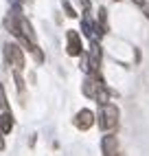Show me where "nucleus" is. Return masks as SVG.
Instances as JSON below:
<instances>
[{
    "label": "nucleus",
    "mask_w": 149,
    "mask_h": 156,
    "mask_svg": "<svg viewBox=\"0 0 149 156\" xmlns=\"http://www.w3.org/2000/svg\"><path fill=\"white\" fill-rule=\"evenodd\" d=\"M116 126H119V108H116L114 103H105V106H101V110H99V128L108 134Z\"/></svg>",
    "instance_id": "nucleus-1"
},
{
    "label": "nucleus",
    "mask_w": 149,
    "mask_h": 156,
    "mask_svg": "<svg viewBox=\"0 0 149 156\" xmlns=\"http://www.w3.org/2000/svg\"><path fill=\"white\" fill-rule=\"evenodd\" d=\"M2 51H5V62H7L9 66H13L16 70H22L24 68V55H22V51H20L18 46L5 44Z\"/></svg>",
    "instance_id": "nucleus-2"
},
{
    "label": "nucleus",
    "mask_w": 149,
    "mask_h": 156,
    "mask_svg": "<svg viewBox=\"0 0 149 156\" xmlns=\"http://www.w3.org/2000/svg\"><path fill=\"white\" fill-rule=\"evenodd\" d=\"M16 20H18V29H20V37L22 40H26V42L31 44V46H37V37H35V31H33V27H31V22L24 18V16H16Z\"/></svg>",
    "instance_id": "nucleus-3"
},
{
    "label": "nucleus",
    "mask_w": 149,
    "mask_h": 156,
    "mask_svg": "<svg viewBox=\"0 0 149 156\" xmlns=\"http://www.w3.org/2000/svg\"><path fill=\"white\" fill-rule=\"evenodd\" d=\"M94 112L92 110H88V108H83V110H79L77 114H74V119H72V123H74V128L77 130H90L92 126H94Z\"/></svg>",
    "instance_id": "nucleus-4"
},
{
    "label": "nucleus",
    "mask_w": 149,
    "mask_h": 156,
    "mask_svg": "<svg viewBox=\"0 0 149 156\" xmlns=\"http://www.w3.org/2000/svg\"><path fill=\"white\" fill-rule=\"evenodd\" d=\"M66 53L70 57H79L83 53V46H81V37L77 31H68L66 33Z\"/></svg>",
    "instance_id": "nucleus-5"
},
{
    "label": "nucleus",
    "mask_w": 149,
    "mask_h": 156,
    "mask_svg": "<svg viewBox=\"0 0 149 156\" xmlns=\"http://www.w3.org/2000/svg\"><path fill=\"white\" fill-rule=\"evenodd\" d=\"M101 152L103 156H119V139L114 134H105L101 139Z\"/></svg>",
    "instance_id": "nucleus-6"
},
{
    "label": "nucleus",
    "mask_w": 149,
    "mask_h": 156,
    "mask_svg": "<svg viewBox=\"0 0 149 156\" xmlns=\"http://www.w3.org/2000/svg\"><path fill=\"white\" fill-rule=\"evenodd\" d=\"M13 128V117L11 112H0V132L2 134H9Z\"/></svg>",
    "instance_id": "nucleus-7"
},
{
    "label": "nucleus",
    "mask_w": 149,
    "mask_h": 156,
    "mask_svg": "<svg viewBox=\"0 0 149 156\" xmlns=\"http://www.w3.org/2000/svg\"><path fill=\"white\" fill-rule=\"evenodd\" d=\"M90 59L94 62V64H101V46L99 42H90Z\"/></svg>",
    "instance_id": "nucleus-8"
},
{
    "label": "nucleus",
    "mask_w": 149,
    "mask_h": 156,
    "mask_svg": "<svg viewBox=\"0 0 149 156\" xmlns=\"http://www.w3.org/2000/svg\"><path fill=\"white\" fill-rule=\"evenodd\" d=\"M92 24H94V22H90L88 18H83V20H81V31L86 33V37H88V40H92V42H94V31H92Z\"/></svg>",
    "instance_id": "nucleus-9"
},
{
    "label": "nucleus",
    "mask_w": 149,
    "mask_h": 156,
    "mask_svg": "<svg viewBox=\"0 0 149 156\" xmlns=\"http://www.w3.org/2000/svg\"><path fill=\"white\" fill-rule=\"evenodd\" d=\"M94 99H97L99 103H101V106H105V103H110V92H108V88H99V92H97V95H94Z\"/></svg>",
    "instance_id": "nucleus-10"
},
{
    "label": "nucleus",
    "mask_w": 149,
    "mask_h": 156,
    "mask_svg": "<svg viewBox=\"0 0 149 156\" xmlns=\"http://www.w3.org/2000/svg\"><path fill=\"white\" fill-rule=\"evenodd\" d=\"M97 24H99L103 31H108V11H105L103 7L99 9V22H97Z\"/></svg>",
    "instance_id": "nucleus-11"
},
{
    "label": "nucleus",
    "mask_w": 149,
    "mask_h": 156,
    "mask_svg": "<svg viewBox=\"0 0 149 156\" xmlns=\"http://www.w3.org/2000/svg\"><path fill=\"white\" fill-rule=\"evenodd\" d=\"M61 9H64V13H66L68 18H74V16H77V13H74V7L68 2V0H64V2H61Z\"/></svg>",
    "instance_id": "nucleus-12"
},
{
    "label": "nucleus",
    "mask_w": 149,
    "mask_h": 156,
    "mask_svg": "<svg viewBox=\"0 0 149 156\" xmlns=\"http://www.w3.org/2000/svg\"><path fill=\"white\" fill-rule=\"evenodd\" d=\"M132 2H134L136 7H140V9H145V16L149 18V7H147V0H132Z\"/></svg>",
    "instance_id": "nucleus-13"
},
{
    "label": "nucleus",
    "mask_w": 149,
    "mask_h": 156,
    "mask_svg": "<svg viewBox=\"0 0 149 156\" xmlns=\"http://www.w3.org/2000/svg\"><path fill=\"white\" fill-rule=\"evenodd\" d=\"M33 57H35V62H44V55H42V51L37 46L33 48Z\"/></svg>",
    "instance_id": "nucleus-14"
},
{
    "label": "nucleus",
    "mask_w": 149,
    "mask_h": 156,
    "mask_svg": "<svg viewBox=\"0 0 149 156\" xmlns=\"http://www.w3.org/2000/svg\"><path fill=\"white\" fill-rule=\"evenodd\" d=\"M79 2L83 5V9H86V11H90V0H79Z\"/></svg>",
    "instance_id": "nucleus-15"
},
{
    "label": "nucleus",
    "mask_w": 149,
    "mask_h": 156,
    "mask_svg": "<svg viewBox=\"0 0 149 156\" xmlns=\"http://www.w3.org/2000/svg\"><path fill=\"white\" fill-rule=\"evenodd\" d=\"M119 156H125V154H119Z\"/></svg>",
    "instance_id": "nucleus-16"
}]
</instances>
